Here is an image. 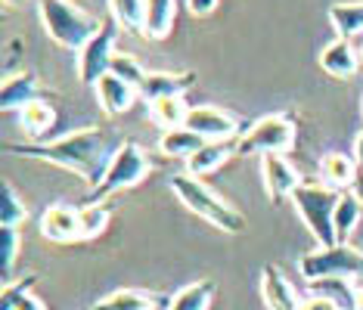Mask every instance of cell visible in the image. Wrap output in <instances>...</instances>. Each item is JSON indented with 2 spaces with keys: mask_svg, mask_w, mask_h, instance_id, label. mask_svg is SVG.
<instances>
[{
  "mask_svg": "<svg viewBox=\"0 0 363 310\" xmlns=\"http://www.w3.org/2000/svg\"><path fill=\"white\" fill-rule=\"evenodd\" d=\"M4 152L65 168V171H72V174H78L84 183H90L94 190L106 180V171H109V161L115 155L109 137H106V130H100V127L72 130V134H65V137L40 140V143H10Z\"/></svg>",
  "mask_w": 363,
  "mask_h": 310,
  "instance_id": "obj_1",
  "label": "cell"
},
{
  "mask_svg": "<svg viewBox=\"0 0 363 310\" xmlns=\"http://www.w3.org/2000/svg\"><path fill=\"white\" fill-rule=\"evenodd\" d=\"M171 193L180 199V205H186L196 217L208 220L218 230L233 233V236L245 230V217L239 214L230 202L220 199L211 186H205L202 177H193V174H186V171L184 174H174L171 177Z\"/></svg>",
  "mask_w": 363,
  "mask_h": 310,
  "instance_id": "obj_2",
  "label": "cell"
},
{
  "mask_svg": "<svg viewBox=\"0 0 363 310\" xmlns=\"http://www.w3.org/2000/svg\"><path fill=\"white\" fill-rule=\"evenodd\" d=\"M38 16L44 31L65 50H81L103 28L100 19L78 10L72 0H38Z\"/></svg>",
  "mask_w": 363,
  "mask_h": 310,
  "instance_id": "obj_3",
  "label": "cell"
},
{
  "mask_svg": "<svg viewBox=\"0 0 363 310\" xmlns=\"http://www.w3.org/2000/svg\"><path fill=\"white\" fill-rule=\"evenodd\" d=\"M335 190H329L323 183H298V190L292 193V205L298 211L301 224L308 226V233L313 236L320 248H329V246H338L335 239V226H333V211H335V202H338Z\"/></svg>",
  "mask_w": 363,
  "mask_h": 310,
  "instance_id": "obj_4",
  "label": "cell"
},
{
  "mask_svg": "<svg viewBox=\"0 0 363 310\" xmlns=\"http://www.w3.org/2000/svg\"><path fill=\"white\" fill-rule=\"evenodd\" d=\"M298 270L308 282L342 280L351 285H363V251L348 246V242H338V246H329V248L308 251L298 260Z\"/></svg>",
  "mask_w": 363,
  "mask_h": 310,
  "instance_id": "obj_5",
  "label": "cell"
},
{
  "mask_svg": "<svg viewBox=\"0 0 363 310\" xmlns=\"http://www.w3.org/2000/svg\"><path fill=\"white\" fill-rule=\"evenodd\" d=\"M295 137H298V125L286 112H274L264 115L261 121L245 130L236 140V155H286L295 149Z\"/></svg>",
  "mask_w": 363,
  "mask_h": 310,
  "instance_id": "obj_6",
  "label": "cell"
},
{
  "mask_svg": "<svg viewBox=\"0 0 363 310\" xmlns=\"http://www.w3.org/2000/svg\"><path fill=\"white\" fill-rule=\"evenodd\" d=\"M146 174H150V155H146L143 146L134 140L118 143L112 161H109V171H106V180L94 190V202L103 199V195L118 193V190H130V186H137Z\"/></svg>",
  "mask_w": 363,
  "mask_h": 310,
  "instance_id": "obj_7",
  "label": "cell"
},
{
  "mask_svg": "<svg viewBox=\"0 0 363 310\" xmlns=\"http://www.w3.org/2000/svg\"><path fill=\"white\" fill-rule=\"evenodd\" d=\"M115 56V22H103V28L78 50V81L96 87L106 75H112Z\"/></svg>",
  "mask_w": 363,
  "mask_h": 310,
  "instance_id": "obj_8",
  "label": "cell"
},
{
  "mask_svg": "<svg viewBox=\"0 0 363 310\" xmlns=\"http://www.w3.org/2000/svg\"><path fill=\"white\" fill-rule=\"evenodd\" d=\"M186 127L199 134L205 143L236 140V118L218 105H193L186 115Z\"/></svg>",
  "mask_w": 363,
  "mask_h": 310,
  "instance_id": "obj_9",
  "label": "cell"
},
{
  "mask_svg": "<svg viewBox=\"0 0 363 310\" xmlns=\"http://www.w3.org/2000/svg\"><path fill=\"white\" fill-rule=\"evenodd\" d=\"M261 177H264V190H267L270 205H279L283 199H292V193L298 190V183H301L298 171L289 165L286 155H264Z\"/></svg>",
  "mask_w": 363,
  "mask_h": 310,
  "instance_id": "obj_10",
  "label": "cell"
},
{
  "mask_svg": "<svg viewBox=\"0 0 363 310\" xmlns=\"http://www.w3.org/2000/svg\"><path fill=\"white\" fill-rule=\"evenodd\" d=\"M38 226H40V236H44V239L69 246V242L81 239V211L72 208V205H50V208H44Z\"/></svg>",
  "mask_w": 363,
  "mask_h": 310,
  "instance_id": "obj_11",
  "label": "cell"
},
{
  "mask_svg": "<svg viewBox=\"0 0 363 310\" xmlns=\"http://www.w3.org/2000/svg\"><path fill=\"white\" fill-rule=\"evenodd\" d=\"M320 183L329 186V190L335 193H348L357 186V177H360V168L357 161L351 159V155L345 152H326L323 159H320Z\"/></svg>",
  "mask_w": 363,
  "mask_h": 310,
  "instance_id": "obj_12",
  "label": "cell"
},
{
  "mask_svg": "<svg viewBox=\"0 0 363 310\" xmlns=\"http://www.w3.org/2000/svg\"><path fill=\"white\" fill-rule=\"evenodd\" d=\"M261 301L267 310H298L301 307V298L295 295L292 282L274 264H267L261 270Z\"/></svg>",
  "mask_w": 363,
  "mask_h": 310,
  "instance_id": "obj_13",
  "label": "cell"
},
{
  "mask_svg": "<svg viewBox=\"0 0 363 310\" xmlns=\"http://www.w3.org/2000/svg\"><path fill=\"white\" fill-rule=\"evenodd\" d=\"M193 84H196L193 71H150L140 93L150 103H155V100H168V96H184Z\"/></svg>",
  "mask_w": 363,
  "mask_h": 310,
  "instance_id": "obj_14",
  "label": "cell"
},
{
  "mask_svg": "<svg viewBox=\"0 0 363 310\" xmlns=\"http://www.w3.org/2000/svg\"><path fill=\"white\" fill-rule=\"evenodd\" d=\"M35 100H40L35 71H19V75L4 78V87H0V109L4 112H22Z\"/></svg>",
  "mask_w": 363,
  "mask_h": 310,
  "instance_id": "obj_15",
  "label": "cell"
},
{
  "mask_svg": "<svg viewBox=\"0 0 363 310\" xmlns=\"http://www.w3.org/2000/svg\"><path fill=\"white\" fill-rule=\"evenodd\" d=\"M320 69L333 78H354L360 71V56L351 47V40L335 38L333 44H326L320 50Z\"/></svg>",
  "mask_w": 363,
  "mask_h": 310,
  "instance_id": "obj_16",
  "label": "cell"
},
{
  "mask_svg": "<svg viewBox=\"0 0 363 310\" xmlns=\"http://www.w3.org/2000/svg\"><path fill=\"white\" fill-rule=\"evenodd\" d=\"M94 93H96V103H100V109L106 112V115H125V112L134 105L137 100V87H130L125 84L121 78H115V75H106L100 84L94 87Z\"/></svg>",
  "mask_w": 363,
  "mask_h": 310,
  "instance_id": "obj_17",
  "label": "cell"
},
{
  "mask_svg": "<svg viewBox=\"0 0 363 310\" xmlns=\"http://www.w3.org/2000/svg\"><path fill=\"white\" fill-rule=\"evenodd\" d=\"M177 0H146L143 4V35L150 40H164L174 28Z\"/></svg>",
  "mask_w": 363,
  "mask_h": 310,
  "instance_id": "obj_18",
  "label": "cell"
},
{
  "mask_svg": "<svg viewBox=\"0 0 363 310\" xmlns=\"http://www.w3.org/2000/svg\"><path fill=\"white\" fill-rule=\"evenodd\" d=\"M230 155H236V140H218V143H205L193 159H186V174L193 177H205L214 174Z\"/></svg>",
  "mask_w": 363,
  "mask_h": 310,
  "instance_id": "obj_19",
  "label": "cell"
},
{
  "mask_svg": "<svg viewBox=\"0 0 363 310\" xmlns=\"http://www.w3.org/2000/svg\"><path fill=\"white\" fill-rule=\"evenodd\" d=\"M19 125L31 137V143H40L47 134H50V127L56 125V109L47 100H35L19 112Z\"/></svg>",
  "mask_w": 363,
  "mask_h": 310,
  "instance_id": "obj_20",
  "label": "cell"
},
{
  "mask_svg": "<svg viewBox=\"0 0 363 310\" xmlns=\"http://www.w3.org/2000/svg\"><path fill=\"white\" fill-rule=\"evenodd\" d=\"M205 146V140L199 134H193L186 125L184 127H174V130H162V140H159V152L168 155V159H193Z\"/></svg>",
  "mask_w": 363,
  "mask_h": 310,
  "instance_id": "obj_21",
  "label": "cell"
},
{
  "mask_svg": "<svg viewBox=\"0 0 363 310\" xmlns=\"http://www.w3.org/2000/svg\"><path fill=\"white\" fill-rule=\"evenodd\" d=\"M162 298L143 289H118L103 301H96L94 310H159Z\"/></svg>",
  "mask_w": 363,
  "mask_h": 310,
  "instance_id": "obj_22",
  "label": "cell"
},
{
  "mask_svg": "<svg viewBox=\"0 0 363 310\" xmlns=\"http://www.w3.org/2000/svg\"><path fill=\"white\" fill-rule=\"evenodd\" d=\"M329 25H333L335 38H342V40L363 35V0L329 6Z\"/></svg>",
  "mask_w": 363,
  "mask_h": 310,
  "instance_id": "obj_23",
  "label": "cell"
},
{
  "mask_svg": "<svg viewBox=\"0 0 363 310\" xmlns=\"http://www.w3.org/2000/svg\"><path fill=\"white\" fill-rule=\"evenodd\" d=\"M360 211H363V202L357 193H342L335 202V211H333V226H335V239L338 242H348V236L354 233V226L360 224Z\"/></svg>",
  "mask_w": 363,
  "mask_h": 310,
  "instance_id": "obj_24",
  "label": "cell"
},
{
  "mask_svg": "<svg viewBox=\"0 0 363 310\" xmlns=\"http://www.w3.org/2000/svg\"><path fill=\"white\" fill-rule=\"evenodd\" d=\"M193 105H186L184 96H168V100H155L150 103V118L152 125H159L164 130H174L186 125V115Z\"/></svg>",
  "mask_w": 363,
  "mask_h": 310,
  "instance_id": "obj_25",
  "label": "cell"
},
{
  "mask_svg": "<svg viewBox=\"0 0 363 310\" xmlns=\"http://www.w3.org/2000/svg\"><path fill=\"white\" fill-rule=\"evenodd\" d=\"M35 285V273L26 276L19 282L4 285V295H0V310H47L35 292H28Z\"/></svg>",
  "mask_w": 363,
  "mask_h": 310,
  "instance_id": "obj_26",
  "label": "cell"
},
{
  "mask_svg": "<svg viewBox=\"0 0 363 310\" xmlns=\"http://www.w3.org/2000/svg\"><path fill=\"white\" fill-rule=\"evenodd\" d=\"M211 298H214V280H196L171 298L168 310H208Z\"/></svg>",
  "mask_w": 363,
  "mask_h": 310,
  "instance_id": "obj_27",
  "label": "cell"
},
{
  "mask_svg": "<svg viewBox=\"0 0 363 310\" xmlns=\"http://www.w3.org/2000/svg\"><path fill=\"white\" fill-rule=\"evenodd\" d=\"M26 217H28L26 202L19 199V193L10 183H4V190H0V226H16L19 230L26 224Z\"/></svg>",
  "mask_w": 363,
  "mask_h": 310,
  "instance_id": "obj_28",
  "label": "cell"
},
{
  "mask_svg": "<svg viewBox=\"0 0 363 310\" xmlns=\"http://www.w3.org/2000/svg\"><path fill=\"white\" fill-rule=\"evenodd\" d=\"M143 4L146 0H109L112 22L128 31H143Z\"/></svg>",
  "mask_w": 363,
  "mask_h": 310,
  "instance_id": "obj_29",
  "label": "cell"
},
{
  "mask_svg": "<svg viewBox=\"0 0 363 310\" xmlns=\"http://www.w3.org/2000/svg\"><path fill=\"white\" fill-rule=\"evenodd\" d=\"M109 208L100 205V202H90V205L81 208V239L90 242L96 239V236L106 233V226H109Z\"/></svg>",
  "mask_w": 363,
  "mask_h": 310,
  "instance_id": "obj_30",
  "label": "cell"
},
{
  "mask_svg": "<svg viewBox=\"0 0 363 310\" xmlns=\"http://www.w3.org/2000/svg\"><path fill=\"white\" fill-rule=\"evenodd\" d=\"M16 255H19V230L16 226H0V273H4V285L16 270Z\"/></svg>",
  "mask_w": 363,
  "mask_h": 310,
  "instance_id": "obj_31",
  "label": "cell"
},
{
  "mask_svg": "<svg viewBox=\"0 0 363 310\" xmlns=\"http://www.w3.org/2000/svg\"><path fill=\"white\" fill-rule=\"evenodd\" d=\"M112 75H115V78H121L125 84H130V87H137V91H140L150 71H146L143 65H140V62L134 59V56L118 53V56H115V62H112Z\"/></svg>",
  "mask_w": 363,
  "mask_h": 310,
  "instance_id": "obj_32",
  "label": "cell"
},
{
  "mask_svg": "<svg viewBox=\"0 0 363 310\" xmlns=\"http://www.w3.org/2000/svg\"><path fill=\"white\" fill-rule=\"evenodd\" d=\"M298 310H342V307H338L333 298H326V295H311V298L301 301Z\"/></svg>",
  "mask_w": 363,
  "mask_h": 310,
  "instance_id": "obj_33",
  "label": "cell"
},
{
  "mask_svg": "<svg viewBox=\"0 0 363 310\" xmlns=\"http://www.w3.org/2000/svg\"><path fill=\"white\" fill-rule=\"evenodd\" d=\"M186 10L202 19V16H208V13L218 10V0H186Z\"/></svg>",
  "mask_w": 363,
  "mask_h": 310,
  "instance_id": "obj_34",
  "label": "cell"
},
{
  "mask_svg": "<svg viewBox=\"0 0 363 310\" xmlns=\"http://www.w3.org/2000/svg\"><path fill=\"white\" fill-rule=\"evenodd\" d=\"M354 161H357V168L363 174V130L357 134V140H354Z\"/></svg>",
  "mask_w": 363,
  "mask_h": 310,
  "instance_id": "obj_35",
  "label": "cell"
},
{
  "mask_svg": "<svg viewBox=\"0 0 363 310\" xmlns=\"http://www.w3.org/2000/svg\"><path fill=\"white\" fill-rule=\"evenodd\" d=\"M354 310H363V285H357V292H354Z\"/></svg>",
  "mask_w": 363,
  "mask_h": 310,
  "instance_id": "obj_36",
  "label": "cell"
},
{
  "mask_svg": "<svg viewBox=\"0 0 363 310\" xmlns=\"http://www.w3.org/2000/svg\"><path fill=\"white\" fill-rule=\"evenodd\" d=\"M6 6H22V4H28V0H4Z\"/></svg>",
  "mask_w": 363,
  "mask_h": 310,
  "instance_id": "obj_37",
  "label": "cell"
},
{
  "mask_svg": "<svg viewBox=\"0 0 363 310\" xmlns=\"http://www.w3.org/2000/svg\"><path fill=\"white\" fill-rule=\"evenodd\" d=\"M360 56H363V53H360Z\"/></svg>",
  "mask_w": 363,
  "mask_h": 310,
  "instance_id": "obj_38",
  "label": "cell"
}]
</instances>
